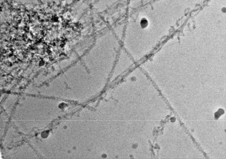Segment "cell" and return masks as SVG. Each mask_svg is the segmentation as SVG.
Returning a JSON list of instances; mask_svg holds the SVG:
<instances>
[{
  "label": "cell",
  "instance_id": "obj_1",
  "mask_svg": "<svg viewBox=\"0 0 226 159\" xmlns=\"http://www.w3.org/2000/svg\"><path fill=\"white\" fill-rule=\"evenodd\" d=\"M223 111V110L219 109L218 111L215 113V115L218 114V116H217L216 117H218H218H219V116H220V115H222V114H223V112H224V111Z\"/></svg>",
  "mask_w": 226,
  "mask_h": 159
}]
</instances>
